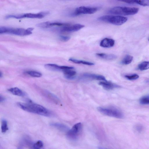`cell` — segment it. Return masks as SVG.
<instances>
[{
    "instance_id": "obj_14",
    "label": "cell",
    "mask_w": 149,
    "mask_h": 149,
    "mask_svg": "<svg viewBox=\"0 0 149 149\" xmlns=\"http://www.w3.org/2000/svg\"><path fill=\"white\" fill-rule=\"evenodd\" d=\"M74 69L66 70L63 71L64 76L66 78L71 80L75 78L77 72Z\"/></svg>"
},
{
    "instance_id": "obj_7",
    "label": "cell",
    "mask_w": 149,
    "mask_h": 149,
    "mask_svg": "<svg viewBox=\"0 0 149 149\" xmlns=\"http://www.w3.org/2000/svg\"><path fill=\"white\" fill-rule=\"evenodd\" d=\"M98 10L97 8L95 7L81 6L77 8L73 15L77 16L83 14H93L97 12Z\"/></svg>"
},
{
    "instance_id": "obj_30",
    "label": "cell",
    "mask_w": 149,
    "mask_h": 149,
    "mask_svg": "<svg viewBox=\"0 0 149 149\" xmlns=\"http://www.w3.org/2000/svg\"><path fill=\"white\" fill-rule=\"evenodd\" d=\"M5 100V98L1 95V96H0V102H1V103L2 102L4 101Z\"/></svg>"
},
{
    "instance_id": "obj_25",
    "label": "cell",
    "mask_w": 149,
    "mask_h": 149,
    "mask_svg": "<svg viewBox=\"0 0 149 149\" xmlns=\"http://www.w3.org/2000/svg\"><path fill=\"white\" fill-rule=\"evenodd\" d=\"M43 146V142L40 140H39L35 143L33 144L32 149H41Z\"/></svg>"
},
{
    "instance_id": "obj_9",
    "label": "cell",
    "mask_w": 149,
    "mask_h": 149,
    "mask_svg": "<svg viewBox=\"0 0 149 149\" xmlns=\"http://www.w3.org/2000/svg\"><path fill=\"white\" fill-rule=\"evenodd\" d=\"M82 79L89 80H96L106 81H107L103 76L94 74L86 73L83 74Z\"/></svg>"
},
{
    "instance_id": "obj_12",
    "label": "cell",
    "mask_w": 149,
    "mask_h": 149,
    "mask_svg": "<svg viewBox=\"0 0 149 149\" xmlns=\"http://www.w3.org/2000/svg\"><path fill=\"white\" fill-rule=\"evenodd\" d=\"M115 44V41L112 39L106 38L100 42V46L104 48H110L113 47Z\"/></svg>"
},
{
    "instance_id": "obj_28",
    "label": "cell",
    "mask_w": 149,
    "mask_h": 149,
    "mask_svg": "<svg viewBox=\"0 0 149 149\" xmlns=\"http://www.w3.org/2000/svg\"><path fill=\"white\" fill-rule=\"evenodd\" d=\"M135 128L137 132L141 133L143 130V127L141 125L137 124L135 126Z\"/></svg>"
},
{
    "instance_id": "obj_34",
    "label": "cell",
    "mask_w": 149,
    "mask_h": 149,
    "mask_svg": "<svg viewBox=\"0 0 149 149\" xmlns=\"http://www.w3.org/2000/svg\"><path fill=\"white\" fill-rule=\"evenodd\" d=\"M146 82L147 83H149V79L148 80H147L146 81Z\"/></svg>"
},
{
    "instance_id": "obj_4",
    "label": "cell",
    "mask_w": 149,
    "mask_h": 149,
    "mask_svg": "<svg viewBox=\"0 0 149 149\" xmlns=\"http://www.w3.org/2000/svg\"><path fill=\"white\" fill-rule=\"evenodd\" d=\"M99 21L117 26H121L125 23L128 18L120 16L104 15L98 19Z\"/></svg>"
},
{
    "instance_id": "obj_5",
    "label": "cell",
    "mask_w": 149,
    "mask_h": 149,
    "mask_svg": "<svg viewBox=\"0 0 149 149\" xmlns=\"http://www.w3.org/2000/svg\"><path fill=\"white\" fill-rule=\"evenodd\" d=\"M98 111L102 114L110 117L118 119H122L124 117L123 112L119 109L114 107H99Z\"/></svg>"
},
{
    "instance_id": "obj_20",
    "label": "cell",
    "mask_w": 149,
    "mask_h": 149,
    "mask_svg": "<svg viewBox=\"0 0 149 149\" xmlns=\"http://www.w3.org/2000/svg\"><path fill=\"white\" fill-rule=\"evenodd\" d=\"M133 59V57L130 55H126L121 61V63L123 65H128L131 63Z\"/></svg>"
},
{
    "instance_id": "obj_23",
    "label": "cell",
    "mask_w": 149,
    "mask_h": 149,
    "mask_svg": "<svg viewBox=\"0 0 149 149\" xmlns=\"http://www.w3.org/2000/svg\"><path fill=\"white\" fill-rule=\"evenodd\" d=\"M46 93L47 97L53 101V102H55L56 103H60L59 100L56 96L49 92H46Z\"/></svg>"
},
{
    "instance_id": "obj_13",
    "label": "cell",
    "mask_w": 149,
    "mask_h": 149,
    "mask_svg": "<svg viewBox=\"0 0 149 149\" xmlns=\"http://www.w3.org/2000/svg\"><path fill=\"white\" fill-rule=\"evenodd\" d=\"M96 56L102 59L107 60H114L117 58L116 55L112 54L98 53L96 54Z\"/></svg>"
},
{
    "instance_id": "obj_32",
    "label": "cell",
    "mask_w": 149,
    "mask_h": 149,
    "mask_svg": "<svg viewBox=\"0 0 149 149\" xmlns=\"http://www.w3.org/2000/svg\"><path fill=\"white\" fill-rule=\"evenodd\" d=\"M99 149H110L106 148L101 146H99L98 147Z\"/></svg>"
},
{
    "instance_id": "obj_15",
    "label": "cell",
    "mask_w": 149,
    "mask_h": 149,
    "mask_svg": "<svg viewBox=\"0 0 149 149\" xmlns=\"http://www.w3.org/2000/svg\"><path fill=\"white\" fill-rule=\"evenodd\" d=\"M45 67L49 70L53 71H63L64 66H60L54 64H47L45 65Z\"/></svg>"
},
{
    "instance_id": "obj_3",
    "label": "cell",
    "mask_w": 149,
    "mask_h": 149,
    "mask_svg": "<svg viewBox=\"0 0 149 149\" xmlns=\"http://www.w3.org/2000/svg\"><path fill=\"white\" fill-rule=\"evenodd\" d=\"M139 11V9L137 8L116 7L111 9L108 12L117 16H128L135 15Z\"/></svg>"
},
{
    "instance_id": "obj_17",
    "label": "cell",
    "mask_w": 149,
    "mask_h": 149,
    "mask_svg": "<svg viewBox=\"0 0 149 149\" xmlns=\"http://www.w3.org/2000/svg\"><path fill=\"white\" fill-rule=\"evenodd\" d=\"M122 2L129 4H137L143 6H149V1H125Z\"/></svg>"
},
{
    "instance_id": "obj_1",
    "label": "cell",
    "mask_w": 149,
    "mask_h": 149,
    "mask_svg": "<svg viewBox=\"0 0 149 149\" xmlns=\"http://www.w3.org/2000/svg\"><path fill=\"white\" fill-rule=\"evenodd\" d=\"M18 106L21 109L28 112L46 117L51 115L50 112L40 105L30 102L28 103L19 102Z\"/></svg>"
},
{
    "instance_id": "obj_19",
    "label": "cell",
    "mask_w": 149,
    "mask_h": 149,
    "mask_svg": "<svg viewBox=\"0 0 149 149\" xmlns=\"http://www.w3.org/2000/svg\"><path fill=\"white\" fill-rule=\"evenodd\" d=\"M8 91L15 95L20 97H22L24 95V94L23 92L17 88H11L9 89Z\"/></svg>"
},
{
    "instance_id": "obj_6",
    "label": "cell",
    "mask_w": 149,
    "mask_h": 149,
    "mask_svg": "<svg viewBox=\"0 0 149 149\" xmlns=\"http://www.w3.org/2000/svg\"><path fill=\"white\" fill-rule=\"evenodd\" d=\"M83 129V125L81 123L74 124L71 129L66 133L67 138L72 141H76L79 138Z\"/></svg>"
},
{
    "instance_id": "obj_10",
    "label": "cell",
    "mask_w": 149,
    "mask_h": 149,
    "mask_svg": "<svg viewBox=\"0 0 149 149\" xmlns=\"http://www.w3.org/2000/svg\"><path fill=\"white\" fill-rule=\"evenodd\" d=\"M48 12H41L38 14L28 13L22 14V19L25 18L32 19H42L48 14Z\"/></svg>"
},
{
    "instance_id": "obj_29",
    "label": "cell",
    "mask_w": 149,
    "mask_h": 149,
    "mask_svg": "<svg viewBox=\"0 0 149 149\" xmlns=\"http://www.w3.org/2000/svg\"><path fill=\"white\" fill-rule=\"evenodd\" d=\"M60 40L63 42H66L69 41L70 39L69 37L65 36H61L60 37Z\"/></svg>"
},
{
    "instance_id": "obj_2",
    "label": "cell",
    "mask_w": 149,
    "mask_h": 149,
    "mask_svg": "<svg viewBox=\"0 0 149 149\" xmlns=\"http://www.w3.org/2000/svg\"><path fill=\"white\" fill-rule=\"evenodd\" d=\"M33 28H29L27 29L20 28H13L4 26L0 27L1 34H8L20 36H25L32 34Z\"/></svg>"
},
{
    "instance_id": "obj_33",
    "label": "cell",
    "mask_w": 149,
    "mask_h": 149,
    "mask_svg": "<svg viewBox=\"0 0 149 149\" xmlns=\"http://www.w3.org/2000/svg\"><path fill=\"white\" fill-rule=\"evenodd\" d=\"M2 77H3V73L1 72V73H0V77H1V78Z\"/></svg>"
},
{
    "instance_id": "obj_24",
    "label": "cell",
    "mask_w": 149,
    "mask_h": 149,
    "mask_svg": "<svg viewBox=\"0 0 149 149\" xmlns=\"http://www.w3.org/2000/svg\"><path fill=\"white\" fill-rule=\"evenodd\" d=\"M1 130L2 132L5 133L8 130V127L7 121L3 119L2 121Z\"/></svg>"
},
{
    "instance_id": "obj_21",
    "label": "cell",
    "mask_w": 149,
    "mask_h": 149,
    "mask_svg": "<svg viewBox=\"0 0 149 149\" xmlns=\"http://www.w3.org/2000/svg\"><path fill=\"white\" fill-rule=\"evenodd\" d=\"M138 68L141 71L149 69V61H145L141 63L138 66Z\"/></svg>"
},
{
    "instance_id": "obj_8",
    "label": "cell",
    "mask_w": 149,
    "mask_h": 149,
    "mask_svg": "<svg viewBox=\"0 0 149 149\" xmlns=\"http://www.w3.org/2000/svg\"><path fill=\"white\" fill-rule=\"evenodd\" d=\"M83 25L77 24L72 25L67 23L64 26L59 28L58 30L62 32H71L78 31L85 27Z\"/></svg>"
},
{
    "instance_id": "obj_35",
    "label": "cell",
    "mask_w": 149,
    "mask_h": 149,
    "mask_svg": "<svg viewBox=\"0 0 149 149\" xmlns=\"http://www.w3.org/2000/svg\"><path fill=\"white\" fill-rule=\"evenodd\" d=\"M148 41H149V38H148Z\"/></svg>"
},
{
    "instance_id": "obj_16",
    "label": "cell",
    "mask_w": 149,
    "mask_h": 149,
    "mask_svg": "<svg viewBox=\"0 0 149 149\" xmlns=\"http://www.w3.org/2000/svg\"><path fill=\"white\" fill-rule=\"evenodd\" d=\"M51 125L63 132L67 133L70 130L68 126L61 123H52L51 124Z\"/></svg>"
},
{
    "instance_id": "obj_27",
    "label": "cell",
    "mask_w": 149,
    "mask_h": 149,
    "mask_svg": "<svg viewBox=\"0 0 149 149\" xmlns=\"http://www.w3.org/2000/svg\"><path fill=\"white\" fill-rule=\"evenodd\" d=\"M125 77L129 80L133 81L138 79L139 78V76L137 74H133L125 75Z\"/></svg>"
},
{
    "instance_id": "obj_26",
    "label": "cell",
    "mask_w": 149,
    "mask_h": 149,
    "mask_svg": "<svg viewBox=\"0 0 149 149\" xmlns=\"http://www.w3.org/2000/svg\"><path fill=\"white\" fill-rule=\"evenodd\" d=\"M140 103L142 105L149 104V95L142 97L140 100Z\"/></svg>"
},
{
    "instance_id": "obj_31",
    "label": "cell",
    "mask_w": 149,
    "mask_h": 149,
    "mask_svg": "<svg viewBox=\"0 0 149 149\" xmlns=\"http://www.w3.org/2000/svg\"><path fill=\"white\" fill-rule=\"evenodd\" d=\"M23 143H21L17 149H23Z\"/></svg>"
},
{
    "instance_id": "obj_22",
    "label": "cell",
    "mask_w": 149,
    "mask_h": 149,
    "mask_svg": "<svg viewBox=\"0 0 149 149\" xmlns=\"http://www.w3.org/2000/svg\"><path fill=\"white\" fill-rule=\"evenodd\" d=\"M26 73L30 76L35 78H40L42 76L41 73L35 71H27L26 72Z\"/></svg>"
},
{
    "instance_id": "obj_11",
    "label": "cell",
    "mask_w": 149,
    "mask_h": 149,
    "mask_svg": "<svg viewBox=\"0 0 149 149\" xmlns=\"http://www.w3.org/2000/svg\"><path fill=\"white\" fill-rule=\"evenodd\" d=\"M99 84L104 89L107 90H112L115 88L119 87V86L107 81L100 82Z\"/></svg>"
},
{
    "instance_id": "obj_18",
    "label": "cell",
    "mask_w": 149,
    "mask_h": 149,
    "mask_svg": "<svg viewBox=\"0 0 149 149\" xmlns=\"http://www.w3.org/2000/svg\"><path fill=\"white\" fill-rule=\"evenodd\" d=\"M69 60L74 63L77 64H82L89 66H93L95 65L94 63L92 62L84 60H78L72 58H70Z\"/></svg>"
}]
</instances>
